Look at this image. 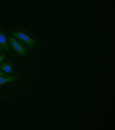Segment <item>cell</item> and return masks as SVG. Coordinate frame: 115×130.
<instances>
[{
    "mask_svg": "<svg viewBox=\"0 0 115 130\" xmlns=\"http://www.w3.org/2000/svg\"><path fill=\"white\" fill-rule=\"evenodd\" d=\"M11 34L13 37L18 40L26 46L33 47L35 44V41L29 37L24 32L17 31L12 32Z\"/></svg>",
    "mask_w": 115,
    "mask_h": 130,
    "instance_id": "1",
    "label": "cell"
},
{
    "mask_svg": "<svg viewBox=\"0 0 115 130\" xmlns=\"http://www.w3.org/2000/svg\"><path fill=\"white\" fill-rule=\"evenodd\" d=\"M9 42L14 51L19 55L24 57L27 54V50L24 45L21 44L14 37L11 36L8 37Z\"/></svg>",
    "mask_w": 115,
    "mask_h": 130,
    "instance_id": "2",
    "label": "cell"
},
{
    "mask_svg": "<svg viewBox=\"0 0 115 130\" xmlns=\"http://www.w3.org/2000/svg\"><path fill=\"white\" fill-rule=\"evenodd\" d=\"M0 47L5 51L10 50V45L5 33L0 30Z\"/></svg>",
    "mask_w": 115,
    "mask_h": 130,
    "instance_id": "3",
    "label": "cell"
},
{
    "mask_svg": "<svg viewBox=\"0 0 115 130\" xmlns=\"http://www.w3.org/2000/svg\"><path fill=\"white\" fill-rule=\"evenodd\" d=\"M0 71L6 73L12 74L13 70L11 64L8 62H3L0 64Z\"/></svg>",
    "mask_w": 115,
    "mask_h": 130,
    "instance_id": "4",
    "label": "cell"
},
{
    "mask_svg": "<svg viewBox=\"0 0 115 130\" xmlns=\"http://www.w3.org/2000/svg\"><path fill=\"white\" fill-rule=\"evenodd\" d=\"M16 76H13L8 77L0 76V86H3L7 83L15 82L16 80Z\"/></svg>",
    "mask_w": 115,
    "mask_h": 130,
    "instance_id": "5",
    "label": "cell"
},
{
    "mask_svg": "<svg viewBox=\"0 0 115 130\" xmlns=\"http://www.w3.org/2000/svg\"><path fill=\"white\" fill-rule=\"evenodd\" d=\"M7 56L5 55H0V63L2 62L6 58Z\"/></svg>",
    "mask_w": 115,
    "mask_h": 130,
    "instance_id": "6",
    "label": "cell"
},
{
    "mask_svg": "<svg viewBox=\"0 0 115 130\" xmlns=\"http://www.w3.org/2000/svg\"><path fill=\"white\" fill-rule=\"evenodd\" d=\"M7 75H8L6 73L0 71V76L6 77V76H7Z\"/></svg>",
    "mask_w": 115,
    "mask_h": 130,
    "instance_id": "7",
    "label": "cell"
},
{
    "mask_svg": "<svg viewBox=\"0 0 115 130\" xmlns=\"http://www.w3.org/2000/svg\"><path fill=\"white\" fill-rule=\"evenodd\" d=\"M3 50L2 48L0 47V53H2Z\"/></svg>",
    "mask_w": 115,
    "mask_h": 130,
    "instance_id": "8",
    "label": "cell"
}]
</instances>
